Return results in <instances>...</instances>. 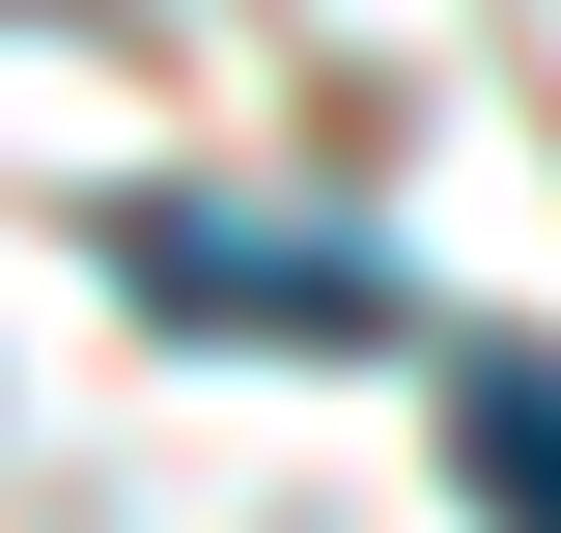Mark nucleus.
Returning <instances> with one entry per match:
<instances>
[{
	"label": "nucleus",
	"instance_id": "obj_1",
	"mask_svg": "<svg viewBox=\"0 0 561 533\" xmlns=\"http://www.w3.org/2000/svg\"><path fill=\"white\" fill-rule=\"evenodd\" d=\"M113 281L169 337H393V253L365 225H225V197H140L113 225Z\"/></svg>",
	"mask_w": 561,
	"mask_h": 533
},
{
	"label": "nucleus",
	"instance_id": "obj_2",
	"mask_svg": "<svg viewBox=\"0 0 561 533\" xmlns=\"http://www.w3.org/2000/svg\"><path fill=\"white\" fill-rule=\"evenodd\" d=\"M449 477H478V533H561V337H478L449 365Z\"/></svg>",
	"mask_w": 561,
	"mask_h": 533
}]
</instances>
